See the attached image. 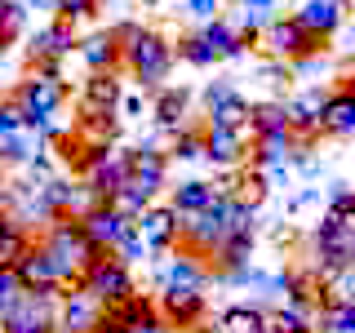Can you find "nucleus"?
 I'll list each match as a JSON object with an SVG mask.
<instances>
[{
    "label": "nucleus",
    "mask_w": 355,
    "mask_h": 333,
    "mask_svg": "<svg viewBox=\"0 0 355 333\" xmlns=\"http://www.w3.org/2000/svg\"><path fill=\"white\" fill-rule=\"evenodd\" d=\"M116 40H120V62L133 71V80L142 89H160L173 71V44L151 27H138V22H120L116 27Z\"/></svg>",
    "instance_id": "nucleus-1"
},
{
    "label": "nucleus",
    "mask_w": 355,
    "mask_h": 333,
    "mask_svg": "<svg viewBox=\"0 0 355 333\" xmlns=\"http://www.w3.org/2000/svg\"><path fill=\"white\" fill-rule=\"evenodd\" d=\"M62 98H67V85L58 76V62H31V71L18 85V103L27 111V125L31 120H53Z\"/></svg>",
    "instance_id": "nucleus-2"
},
{
    "label": "nucleus",
    "mask_w": 355,
    "mask_h": 333,
    "mask_svg": "<svg viewBox=\"0 0 355 333\" xmlns=\"http://www.w3.org/2000/svg\"><path fill=\"white\" fill-rule=\"evenodd\" d=\"M80 284H85L103 307H116V302H125V298L138 293V289H133V271H129V262H125V258H116V253H98L94 266H89V271L80 275Z\"/></svg>",
    "instance_id": "nucleus-3"
},
{
    "label": "nucleus",
    "mask_w": 355,
    "mask_h": 333,
    "mask_svg": "<svg viewBox=\"0 0 355 333\" xmlns=\"http://www.w3.org/2000/svg\"><path fill=\"white\" fill-rule=\"evenodd\" d=\"M311 258H315V266L324 275L355 266V231L333 218H320L315 231H311Z\"/></svg>",
    "instance_id": "nucleus-4"
},
{
    "label": "nucleus",
    "mask_w": 355,
    "mask_h": 333,
    "mask_svg": "<svg viewBox=\"0 0 355 333\" xmlns=\"http://www.w3.org/2000/svg\"><path fill=\"white\" fill-rule=\"evenodd\" d=\"M133 227H138V236L147 240L151 253H169L173 244L182 240V214H178L173 205H155V200L133 218Z\"/></svg>",
    "instance_id": "nucleus-5"
},
{
    "label": "nucleus",
    "mask_w": 355,
    "mask_h": 333,
    "mask_svg": "<svg viewBox=\"0 0 355 333\" xmlns=\"http://www.w3.org/2000/svg\"><path fill=\"white\" fill-rule=\"evenodd\" d=\"M262 49L271 53V58L293 62V58H302L311 49H324V40H315L297 18H271V27L262 31Z\"/></svg>",
    "instance_id": "nucleus-6"
},
{
    "label": "nucleus",
    "mask_w": 355,
    "mask_h": 333,
    "mask_svg": "<svg viewBox=\"0 0 355 333\" xmlns=\"http://www.w3.org/2000/svg\"><path fill=\"white\" fill-rule=\"evenodd\" d=\"M80 227H85V236L98 244V249H107V253H116V244L133 231V218L129 214H120L111 200H103V205H94L89 214L80 218Z\"/></svg>",
    "instance_id": "nucleus-7"
},
{
    "label": "nucleus",
    "mask_w": 355,
    "mask_h": 333,
    "mask_svg": "<svg viewBox=\"0 0 355 333\" xmlns=\"http://www.w3.org/2000/svg\"><path fill=\"white\" fill-rule=\"evenodd\" d=\"M103 302L89 293L85 284H71L62 293V307H58V333H94L98 320H103Z\"/></svg>",
    "instance_id": "nucleus-8"
},
{
    "label": "nucleus",
    "mask_w": 355,
    "mask_h": 333,
    "mask_svg": "<svg viewBox=\"0 0 355 333\" xmlns=\"http://www.w3.org/2000/svg\"><path fill=\"white\" fill-rule=\"evenodd\" d=\"M249 155H253V151L244 147L240 129L214 125V120L205 125V160L214 164V169H244V160H249Z\"/></svg>",
    "instance_id": "nucleus-9"
},
{
    "label": "nucleus",
    "mask_w": 355,
    "mask_h": 333,
    "mask_svg": "<svg viewBox=\"0 0 355 333\" xmlns=\"http://www.w3.org/2000/svg\"><path fill=\"white\" fill-rule=\"evenodd\" d=\"M205 103H209V120H214V125L240 129V125H249V120H253V103H249V98H240V89L231 85V80H214V85L205 89Z\"/></svg>",
    "instance_id": "nucleus-10"
},
{
    "label": "nucleus",
    "mask_w": 355,
    "mask_h": 333,
    "mask_svg": "<svg viewBox=\"0 0 355 333\" xmlns=\"http://www.w3.org/2000/svg\"><path fill=\"white\" fill-rule=\"evenodd\" d=\"M14 266H18V275H22V284H27V289H67V275H62L58 258L49 253V244H44V240L31 244Z\"/></svg>",
    "instance_id": "nucleus-11"
},
{
    "label": "nucleus",
    "mask_w": 355,
    "mask_h": 333,
    "mask_svg": "<svg viewBox=\"0 0 355 333\" xmlns=\"http://www.w3.org/2000/svg\"><path fill=\"white\" fill-rule=\"evenodd\" d=\"M76 22L71 18H58V22H49V27H40L36 36H31L27 44V62H58L67 58V53H76Z\"/></svg>",
    "instance_id": "nucleus-12"
},
{
    "label": "nucleus",
    "mask_w": 355,
    "mask_h": 333,
    "mask_svg": "<svg viewBox=\"0 0 355 333\" xmlns=\"http://www.w3.org/2000/svg\"><path fill=\"white\" fill-rule=\"evenodd\" d=\"M160 316L169 320L173 329H196L200 320H205V289L164 284V289H160Z\"/></svg>",
    "instance_id": "nucleus-13"
},
{
    "label": "nucleus",
    "mask_w": 355,
    "mask_h": 333,
    "mask_svg": "<svg viewBox=\"0 0 355 333\" xmlns=\"http://www.w3.org/2000/svg\"><path fill=\"white\" fill-rule=\"evenodd\" d=\"M324 103H329V89L311 85L302 89L297 98H288V125H293L297 138H315V133H324Z\"/></svg>",
    "instance_id": "nucleus-14"
},
{
    "label": "nucleus",
    "mask_w": 355,
    "mask_h": 333,
    "mask_svg": "<svg viewBox=\"0 0 355 333\" xmlns=\"http://www.w3.org/2000/svg\"><path fill=\"white\" fill-rule=\"evenodd\" d=\"M293 18L302 22V27H306L315 40H329V36H338V31H342L347 5H342V0H302Z\"/></svg>",
    "instance_id": "nucleus-15"
},
{
    "label": "nucleus",
    "mask_w": 355,
    "mask_h": 333,
    "mask_svg": "<svg viewBox=\"0 0 355 333\" xmlns=\"http://www.w3.org/2000/svg\"><path fill=\"white\" fill-rule=\"evenodd\" d=\"M187 111H191V89H155V98H151V116H155V129L160 133H178V129H187Z\"/></svg>",
    "instance_id": "nucleus-16"
},
{
    "label": "nucleus",
    "mask_w": 355,
    "mask_h": 333,
    "mask_svg": "<svg viewBox=\"0 0 355 333\" xmlns=\"http://www.w3.org/2000/svg\"><path fill=\"white\" fill-rule=\"evenodd\" d=\"M155 262V258H151ZM155 284H178V289H209V266L200 262V253H178L169 266L155 262Z\"/></svg>",
    "instance_id": "nucleus-17"
},
{
    "label": "nucleus",
    "mask_w": 355,
    "mask_h": 333,
    "mask_svg": "<svg viewBox=\"0 0 355 333\" xmlns=\"http://www.w3.org/2000/svg\"><path fill=\"white\" fill-rule=\"evenodd\" d=\"M120 98H125V80L116 76V67H111V71H89V80H85V89H80V107H85V111L120 107Z\"/></svg>",
    "instance_id": "nucleus-18"
},
{
    "label": "nucleus",
    "mask_w": 355,
    "mask_h": 333,
    "mask_svg": "<svg viewBox=\"0 0 355 333\" xmlns=\"http://www.w3.org/2000/svg\"><path fill=\"white\" fill-rule=\"evenodd\" d=\"M120 107H107V111H85L80 125H76V138L85 142V147H111V142H120V120H116Z\"/></svg>",
    "instance_id": "nucleus-19"
},
{
    "label": "nucleus",
    "mask_w": 355,
    "mask_h": 333,
    "mask_svg": "<svg viewBox=\"0 0 355 333\" xmlns=\"http://www.w3.org/2000/svg\"><path fill=\"white\" fill-rule=\"evenodd\" d=\"M76 53H80V62L89 71H111L120 62V40H116V31H94V36H85L76 44Z\"/></svg>",
    "instance_id": "nucleus-20"
},
{
    "label": "nucleus",
    "mask_w": 355,
    "mask_h": 333,
    "mask_svg": "<svg viewBox=\"0 0 355 333\" xmlns=\"http://www.w3.org/2000/svg\"><path fill=\"white\" fill-rule=\"evenodd\" d=\"M214 200H218V187H214V182H205V178H187V182L173 187L169 205H173L182 218H191V214H205Z\"/></svg>",
    "instance_id": "nucleus-21"
},
{
    "label": "nucleus",
    "mask_w": 355,
    "mask_h": 333,
    "mask_svg": "<svg viewBox=\"0 0 355 333\" xmlns=\"http://www.w3.org/2000/svg\"><path fill=\"white\" fill-rule=\"evenodd\" d=\"M200 36H205V40L218 49V58H240V53L249 49V40L240 36V27H236V22H227V18L200 22Z\"/></svg>",
    "instance_id": "nucleus-22"
},
{
    "label": "nucleus",
    "mask_w": 355,
    "mask_h": 333,
    "mask_svg": "<svg viewBox=\"0 0 355 333\" xmlns=\"http://www.w3.org/2000/svg\"><path fill=\"white\" fill-rule=\"evenodd\" d=\"M31 244H36V236H31L27 222L18 214H0V262H18Z\"/></svg>",
    "instance_id": "nucleus-23"
},
{
    "label": "nucleus",
    "mask_w": 355,
    "mask_h": 333,
    "mask_svg": "<svg viewBox=\"0 0 355 333\" xmlns=\"http://www.w3.org/2000/svg\"><path fill=\"white\" fill-rule=\"evenodd\" d=\"M218 325L222 333H266V311H258L253 302H231L222 307Z\"/></svg>",
    "instance_id": "nucleus-24"
},
{
    "label": "nucleus",
    "mask_w": 355,
    "mask_h": 333,
    "mask_svg": "<svg viewBox=\"0 0 355 333\" xmlns=\"http://www.w3.org/2000/svg\"><path fill=\"white\" fill-rule=\"evenodd\" d=\"M324 133H333V138H347V133H355V98L342 89V94H329L324 103Z\"/></svg>",
    "instance_id": "nucleus-25"
},
{
    "label": "nucleus",
    "mask_w": 355,
    "mask_h": 333,
    "mask_svg": "<svg viewBox=\"0 0 355 333\" xmlns=\"http://www.w3.org/2000/svg\"><path fill=\"white\" fill-rule=\"evenodd\" d=\"M315 329L320 333H355V302L329 298L324 307H315Z\"/></svg>",
    "instance_id": "nucleus-26"
},
{
    "label": "nucleus",
    "mask_w": 355,
    "mask_h": 333,
    "mask_svg": "<svg viewBox=\"0 0 355 333\" xmlns=\"http://www.w3.org/2000/svg\"><path fill=\"white\" fill-rule=\"evenodd\" d=\"M214 258H218V271H231V266H249V262H253V231H236V236H227Z\"/></svg>",
    "instance_id": "nucleus-27"
},
{
    "label": "nucleus",
    "mask_w": 355,
    "mask_h": 333,
    "mask_svg": "<svg viewBox=\"0 0 355 333\" xmlns=\"http://www.w3.org/2000/svg\"><path fill=\"white\" fill-rule=\"evenodd\" d=\"M169 155H173L178 164H196V160H205V129H178V133H173Z\"/></svg>",
    "instance_id": "nucleus-28"
},
{
    "label": "nucleus",
    "mask_w": 355,
    "mask_h": 333,
    "mask_svg": "<svg viewBox=\"0 0 355 333\" xmlns=\"http://www.w3.org/2000/svg\"><path fill=\"white\" fill-rule=\"evenodd\" d=\"M22 293H27V284H22L18 266L14 262H0V320H5L9 311L22 302Z\"/></svg>",
    "instance_id": "nucleus-29"
},
{
    "label": "nucleus",
    "mask_w": 355,
    "mask_h": 333,
    "mask_svg": "<svg viewBox=\"0 0 355 333\" xmlns=\"http://www.w3.org/2000/svg\"><path fill=\"white\" fill-rule=\"evenodd\" d=\"M253 129H258V138H262V133L293 129V125H288V107L284 103H258V107H253Z\"/></svg>",
    "instance_id": "nucleus-30"
},
{
    "label": "nucleus",
    "mask_w": 355,
    "mask_h": 333,
    "mask_svg": "<svg viewBox=\"0 0 355 333\" xmlns=\"http://www.w3.org/2000/svg\"><path fill=\"white\" fill-rule=\"evenodd\" d=\"M178 53H182L191 67H214L218 62V49L200 36V31H196V36H187V40H178Z\"/></svg>",
    "instance_id": "nucleus-31"
},
{
    "label": "nucleus",
    "mask_w": 355,
    "mask_h": 333,
    "mask_svg": "<svg viewBox=\"0 0 355 333\" xmlns=\"http://www.w3.org/2000/svg\"><path fill=\"white\" fill-rule=\"evenodd\" d=\"M22 129H27V111H22L18 94H5V98H0V138L22 133Z\"/></svg>",
    "instance_id": "nucleus-32"
},
{
    "label": "nucleus",
    "mask_w": 355,
    "mask_h": 333,
    "mask_svg": "<svg viewBox=\"0 0 355 333\" xmlns=\"http://www.w3.org/2000/svg\"><path fill=\"white\" fill-rule=\"evenodd\" d=\"M236 27H240V36H244V40H253L258 31L271 27V9H253V5H244V14L236 18Z\"/></svg>",
    "instance_id": "nucleus-33"
},
{
    "label": "nucleus",
    "mask_w": 355,
    "mask_h": 333,
    "mask_svg": "<svg viewBox=\"0 0 355 333\" xmlns=\"http://www.w3.org/2000/svg\"><path fill=\"white\" fill-rule=\"evenodd\" d=\"M116 258H125L129 266H133V262H151V249H147V240L138 236V227H133L129 236L116 244Z\"/></svg>",
    "instance_id": "nucleus-34"
},
{
    "label": "nucleus",
    "mask_w": 355,
    "mask_h": 333,
    "mask_svg": "<svg viewBox=\"0 0 355 333\" xmlns=\"http://www.w3.org/2000/svg\"><path fill=\"white\" fill-rule=\"evenodd\" d=\"M329 44L324 49H311V53H302V58H293V76H320V71H329Z\"/></svg>",
    "instance_id": "nucleus-35"
},
{
    "label": "nucleus",
    "mask_w": 355,
    "mask_h": 333,
    "mask_svg": "<svg viewBox=\"0 0 355 333\" xmlns=\"http://www.w3.org/2000/svg\"><path fill=\"white\" fill-rule=\"evenodd\" d=\"M94 9H98V0H58V14L62 18H89V14H94Z\"/></svg>",
    "instance_id": "nucleus-36"
},
{
    "label": "nucleus",
    "mask_w": 355,
    "mask_h": 333,
    "mask_svg": "<svg viewBox=\"0 0 355 333\" xmlns=\"http://www.w3.org/2000/svg\"><path fill=\"white\" fill-rule=\"evenodd\" d=\"M218 9H222V0H187V14H191V18H200V22L218 18Z\"/></svg>",
    "instance_id": "nucleus-37"
},
{
    "label": "nucleus",
    "mask_w": 355,
    "mask_h": 333,
    "mask_svg": "<svg viewBox=\"0 0 355 333\" xmlns=\"http://www.w3.org/2000/svg\"><path fill=\"white\" fill-rule=\"evenodd\" d=\"M120 111H125L129 120H142V116H147V98H142V94H125V98H120Z\"/></svg>",
    "instance_id": "nucleus-38"
},
{
    "label": "nucleus",
    "mask_w": 355,
    "mask_h": 333,
    "mask_svg": "<svg viewBox=\"0 0 355 333\" xmlns=\"http://www.w3.org/2000/svg\"><path fill=\"white\" fill-rule=\"evenodd\" d=\"M94 333H129V325H125V320H120L116 311L107 307V311H103V320H98V329H94Z\"/></svg>",
    "instance_id": "nucleus-39"
},
{
    "label": "nucleus",
    "mask_w": 355,
    "mask_h": 333,
    "mask_svg": "<svg viewBox=\"0 0 355 333\" xmlns=\"http://www.w3.org/2000/svg\"><path fill=\"white\" fill-rule=\"evenodd\" d=\"M315 200H320V191H315V187H302V191H297L293 200H288V214H302V209H311Z\"/></svg>",
    "instance_id": "nucleus-40"
},
{
    "label": "nucleus",
    "mask_w": 355,
    "mask_h": 333,
    "mask_svg": "<svg viewBox=\"0 0 355 333\" xmlns=\"http://www.w3.org/2000/svg\"><path fill=\"white\" fill-rule=\"evenodd\" d=\"M129 333H169V320H164L160 311H155V316H147V320H142V325H133Z\"/></svg>",
    "instance_id": "nucleus-41"
},
{
    "label": "nucleus",
    "mask_w": 355,
    "mask_h": 333,
    "mask_svg": "<svg viewBox=\"0 0 355 333\" xmlns=\"http://www.w3.org/2000/svg\"><path fill=\"white\" fill-rule=\"evenodd\" d=\"M0 36H14V0H0Z\"/></svg>",
    "instance_id": "nucleus-42"
},
{
    "label": "nucleus",
    "mask_w": 355,
    "mask_h": 333,
    "mask_svg": "<svg viewBox=\"0 0 355 333\" xmlns=\"http://www.w3.org/2000/svg\"><path fill=\"white\" fill-rule=\"evenodd\" d=\"M27 9H58V0H22Z\"/></svg>",
    "instance_id": "nucleus-43"
},
{
    "label": "nucleus",
    "mask_w": 355,
    "mask_h": 333,
    "mask_svg": "<svg viewBox=\"0 0 355 333\" xmlns=\"http://www.w3.org/2000/svg\"><path fill=\"white\" fill-rule=\"evenodd\" d=\"M351 44H355V22H351L347 31H342V49H351Z\"/></svg>",
    "instance_id": "nucleus-44"
},
{
    "label": "nucleus",
    "mask_w": 355,
    "mask_h": 333,
    "mask_svg": "<svg viewBox=\"0 0 355 333\" xmlns=\"http://www.w3.org/2000/svg\"><path fill=\"white\" fill-rule=\"evenodd\" d=\"M342 89H347V94L355 98V67H351V71H347V80H342Z\"/></svg>",
    "instance_id": "nucleus-45"
},
{
    "label": "nucleus",
    "mask_w": 355,
    "mask_h": 333,
    "mask_svg": "<svg viewBox=\"0 0 355 333\" xmlns=\"http://www.w3.org/2000/svg\"><path fill=\"white\" fill-rule=\"evenodd\" d=\"M9 94V85H5V76H0V98H5Z\"/></svg>",
    "instance_id": "nucleus-46"
},
{
    "label": "nucleus",
    "mask_w": 355,
    "mask_h": 333,
    "mask_svg": "<svg viewBox=\"0 0 355 333\" xmlns=\"http://www.w3.org/2000/svg\"><path fill=\"white\" fill-rule=\"evenodd\" d=\"M351 14H355V0H351Z\"/></svg>",
    "instance_id": "nucleus-47"
},
{
    "label": "nucleus",
    "mask_w": 355,
    "mask_h": 333,
    "mask_svg": "<svg viewBox=\"0 0 355 333\" xmlns=\"http://www.w3.org/2000/svg\"><path fill=\"white\" fill-rule=\"evenodd\" d=\"M98 5H103V0H98Z\"/></svg>",
    "instance_id": "nucleus-48"
}]
</instances>
